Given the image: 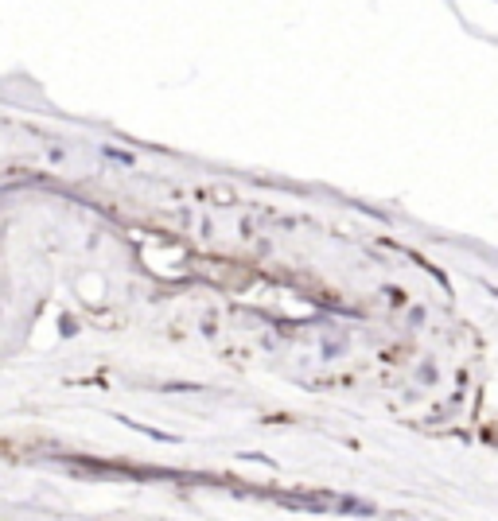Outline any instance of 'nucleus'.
I'll return each instance as SVG.
<instances>
[]
</instances>
